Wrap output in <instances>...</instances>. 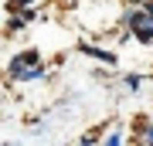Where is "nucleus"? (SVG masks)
Listing matches in <instances>:
<instances>
[{
	"label": "nucleus",
	"instance_id": "nucleus-1",
	"mask_svg": "<svg viewBox=\"0 0 153 146\" xmlns=\"http://www.w3.org/2000/svg\"><path fill=\"white\" fill-rule=\"evenodd\" d=\"M14 4H17V7H24V4H31V0H14Z\"/></svg>",
	"mask_w": 153,
	"mask_h": 146
},
{
	"label": "nucleus",
	"instance_id": "nucleus-2",
	"mask_svg": "<svg viewBox=\"0 0 153 146\" xmlns=\"http://www.w3.org/2000/svg\"><path fill=\"white\" fill-rule=\"evenodd\" d=\"M146 143H153V129H150V133H146Z\"/></svg>",
	"mask_w": 153,
	"mask_h": 146
}]
</instances>
